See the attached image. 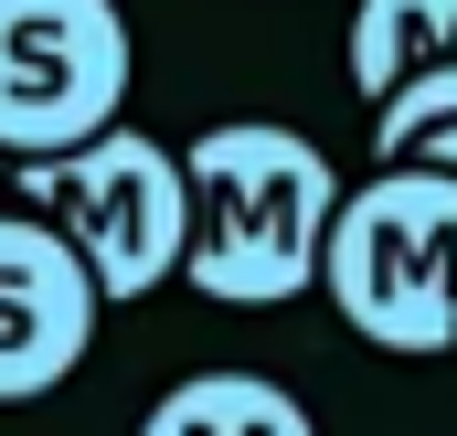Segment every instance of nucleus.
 <instances>
[{"instance_id": "7ed1b4c3", "label": "nucleus", "mask_w": 457, "mask_h": 436, "mask_svg": "<svg viewBox=\"0 0 457 436\" xmlns=\"http://www.w3.org/2000/svg\"><path fill=\"white\" fill-rule=\"evenodd\" d=\"M11 203L86 256L96 298H149L192 256V171L149 128H107L64 160H11Z\"/></svg>"}, {"instance_id": "6e6552de", "label": "nucleus", "mask_w": 457, "mask_h": 436, "mask_svg": "<svg viewBox=\"0 0 457 436\" xmlns=\"http://www.w3.org/2000/svg\"><path fill=\"white\" fill-rule=\"evenodd\" d=\"M426 128H457V64H447V75H415L404 96H383V107H372V160L394 171Z\"/></svg>"}, {"instance_id": "39448f33", "label": "nucleus", "mask_w": 457, "mask_h": 436, "mask_svg": "<svg viewBox=\"0 0 457 436\" xmlns=\"http://www.w3.org/2000/svg\"><path fill=\"white\" fill-rule=\"evenodd\" d=\"M96 277L86 256L54 234L43 214L0 203V405H32L54 394L86 351H96Z\"/></svg>"}, {"instance_id": "423d86ee", "label": "nucleus", "mask_w": 457, "mask_h": 436, "mask_svg": "<svg viewBox=\"0 0 457 436\" xmlns=\"http://www.w3.org/2000/svg\"><path fill=\"white\" fill-rule=\"evenodd\" d=\"M447 64H457V0H361L351 11V86L372 107Z\"/></svg>"}, {"instance_id": "f03ea898", "label": "nucleus", "mask_w": 457, "mask_h": 436, "mask_svg": "<svg viewBox=\"0 0 457 436\" xmlns=\"http://www.w3.org/2000/svg\"><path fill=\"white\" fill-rule=\"evenodd\" d=\"M320 288L372 351L394 362H436L457 351V181L426 160L372 171L361 192H341Z\"/></svg>"}, {"instance_id": "20e7f679", "label": "nucleus", "mask_w": 457, "mask_h": 436, "mask_svg": "<svg viewBox=\"0 0 457 436\" xmlns=\"http://www.w3.org/2000/svg\"><path fill=\"white\" fill-rule=\"evenodd\" d=\"M128 11L117 0H0V160H64L128 128Z\"/></svg>"}, {"instance_id": "0eeeda50", "label": "nucleus", "mask_w": 457, "mask_h": 436, "mask_svg": "<svg viewBox=\"0 0 457 436\" xmlns=\"http://www.w3.org/2000/svg\"><path fill=\"white\" fill-rule=\"evenodd\" d=\"M138 436H320V426H309V405H298L287 383H266V373H192V383H170V394L149 405Z\"/></svg>"}, {"instance_id": "f257e3e1", "label": "nucleus", "mask_w": 457, "mask_h": 436, "mask_svg": "<svg viewBox=\"0 0 457 436\" xmlns=\"http://www.w3.org/2000/svg\"><path fill=\"white\" fill-rule=\"evenodd\" d=\"M192 171V256L181 277L224 309H277L298 288H320L330 223H341V171L320 138L277 128V117H224L181 149Z\"/></svg>"}, {"instance_id": "1a4fd4ad", "label": "nucleus", "mask_w": 457, "mask_h": 436, "mask_svg": "<svg viewBox=\"0 0 457 436\" xmlns=\"http://www.w3.org/2000/svg\"><path fill=\"white\" fill-rule=\"evenodd\" d=\"M404 160H426V171H447V181H457V128H426V138H415Z\"/></svg>"}]
</instances>
